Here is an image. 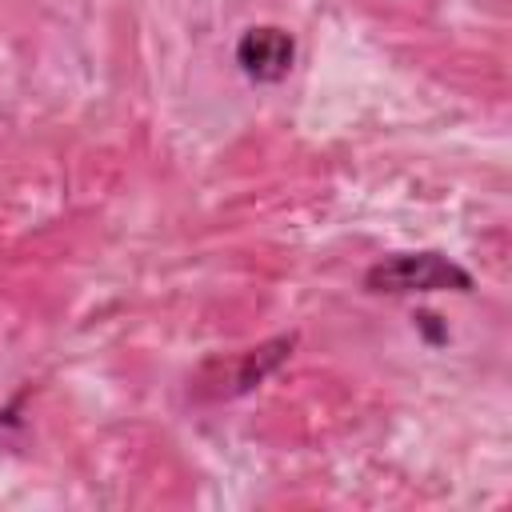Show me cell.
I'll return each mask as SVG.
<instances>
[{
	"mask_svg": "<svg viewBox=\"0 0 512 512\" xmlns=\"http://www.w3.org/2000/svg\"><path fill=\"white\" fill-rule=\"evenodd\" d=\"M296 348V332L260 340L256 348H244L236 356H212L204 360V368L196 372V396L200 400H236L248 396L252 388H260L268 376H276Z\"/></svg>",
	"mask_w": 512,
	"mask_h": 512,
	"instance_id": "obj_2",
	"label": "cell"
},
{
	"mask_svg": "<svg viewBox=\"0 0 512 512\" xmlns=\"http://www.w3.org/2000/svg\"><path fill=\"white\" fill-rule=\"evenodd\" d=\"M236 64L252 84H280L296 64V40L280 24H256L236 40Z\"/></svg>",
	"mask_w": 512,
	"mask_h": 512,
	"instance_id": "obj_3",
	"label": "cell"
},
{
	"mask_svg": "<svg viewBox=\"0 0 512 512\" xmlns=\"http://www.w3.org/2000/svg\"><path fill=\"white\" fill-rule=\"evenodd\" d=\"M472 272L444 252H392L364 272L372 296H428V292H472Z\"/></svg>",
	"mask_w": 512,
	"mask_h": 512,
	"instance_id": "obj_1",
	"label": "cell"
}]
</instances>
